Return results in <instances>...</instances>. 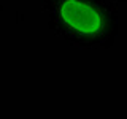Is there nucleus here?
Instances as JSON below:
<instances>
[{"label": "nucleus", "mask_w": 127, "mask_h": 119, "mask_svg": "<svg viewBox=\"0 0 127 119\" xmlns=\"http://www.w3.org/2000/svg\"><path fill=\"white\" fill-rule=\"evenodd\" d=\"M59 14L65 26L81 35H97L103 27L102 14L84 0H64Z\"/></svg>", "instance_id": "f257e3e1"}]
</instances>
